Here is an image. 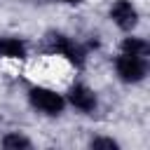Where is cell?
Listing matches in <instances>:
<instances>
[{"mask_svg":"<svg viewBox=\"0 0 150 150\" xmlns=\"http://www.w3.org/2000/svg\"><path fill=\"white\" fill-rule=\"evenodd\" d=\"M0 145H2L5 150H28L33 143H30V138H26L23 134L9 131V134H5V136L0 138Z\"/></svg>","mask_w":150,"mask_h":150,"instance_id":"ba28073f","label":"cell"},{"mask_svg":"<svg viewBox=\"0 0 150 150\" xmlns=\"http://www.w3.org/2000/svg\"><path fill=\"white\" fill-rule=\"evenodd\" d=\"M115 73L122 82L127 84H138L148 75V59L145 56H134L127 52H120L115 56Z\"/></svg>","mask_w":150,"mask_h":150,"instance_id":"7a4b0ae2","label":"cell"},{"mask_svg":"<svg viewBox=\"0 0 150 150\" xmlns=\"http://www.w3.org/2000/svg\"><path fill=\"white\" fill-rule=\"evenodd\" d=\"M45 49L56 54V56H63L75 68H82L84 61H87V49L77 40H73V38H68L66 33H59V30H49L45 35Z\"/></svg>","mask_w":150,"mask_h":150,"instance_id":"6da1fadb","label":"cell"},{"mask_svg":"<svg viewBox=\"0 0 150 150\" xmlns=\"http://www.w3.org/2000/svg\"><path fill=\"white\" fill-rule=\"evenodd\" d=\"M110 19L120 30L131 33L138 26V9L131 0H115L110 5Z\"/></svg>","mask_w":150,"mask_h":150,"instance_id":"277c9868","label":"cell"},{"mask_svg":"<svg viewBox=\"0 0 150 150\" xmlns=\"http://www.w3.org/2000/svg\"><path fill=\"white\" fill-rule=\"evenodd\" d=\"M89 148H94V150H117L120 143L115 138H110V136H94L89 141Z\"/></svg>","mask_w":150,"mask_h":150,"instance_id":"9c48e42d","label":"cell"},{"mask_svg":"<svg viewBox=\"0 0 150 150\" xmlns=\"http://www.w3.org/2000/svg\"><path fill=\"white\" fill-rule=\"evenodd\" d=\"M28 56V45L23 38L16 35H2L0 38V59H26Z\"/></svg>","mask_w":150,"mask_h":150,"instance_id":"8992f818","label":"cell"},{"mask_svg":"<svg viewBox=\"0 0 150 150\" xmlns=\"http://www.w3.org/2000/svg\"><path fill=\"white\" fill-rule=\"evenodd\" d=\"M59 2H63V5H80L82 0H59Z\"/></svg>","mask_w":150,"mask_h":150,"instance_id":"30bf717a","label":"cell"},{"mask_svg":"<svg viewBox=\"0 0 150 150\" xmlns=\"http://www.w3.org/2000/svg\"><path fill=\"white\" fill-rule=\"evenodd\" d=\"M66 103H70L75 110H80V112H94L96 110V105H98V98H96V91L91 89V87H87V84H82V82H77V84H73L70 89H68V94H66Z\"/></svg>","mask_w":150,"mask_h":150,"instance_id":"5b68a950","label":"cell"},{"mask_svg":"<svg viewBox=\"0 0 150 150\" xmlns=\"http://www.w3.org/2000/svg\"><path fill=\"white\" fill-rule=\"evenodd\" d=\"M28 103L38 112L56 117L66 108V96L54 91V89H49V87H33V89H28Z\"/></svg>","mask_w":150,"mask_h":150,"instance_id":"3957f363","label":"cell"},{"mask_svg":"<svg viewBox=\"0 0 150 150\" xmlns=\"http://www.w3.org/2000/svg\"><path fill=\"white\" fill-rule=\"evenodd\" d=\"M120 52H127V54L145 56V59H148V54H150V45H148V40L141 38V35H127V38L122 40V45H120Z\"/></svg>","mask_w":150,"mask_h":150,"instance_id":"52a82bcc","label":"cell"}]
</instances>
